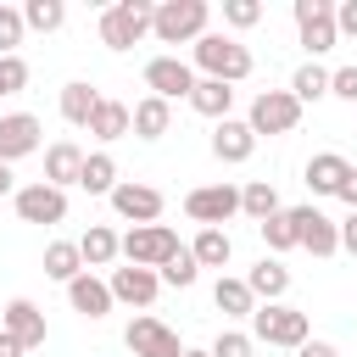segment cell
I'll return each instance as SVG.
<instances>
[{"mask_svg": "<svg viewBox=\"0 0 357 357\" xmlns=\"http://www.w3.org/2000/svg\"><path fill=\"white\" fill-rule=\"evenodd\" d=\"M184 357H212V351H190V346H184Z\"/></svg>", "mask_w": 357, "mask_h": 357, "instance_id": "7dc6e473", "label": "cell"}, {"mask_svg": "<svg viewBox=\"0 0 357 357\" xmlns=\"http://www.w3.org/2000/svg\"><path fill=\"white\" fill-rule=\"evenodd\" d=\"M195 67L218 84H240V78H251V50L229 33H201L195 39Z\"/></svg>", "mask_w": 357, "mask_h": 357, "instance_id": "6da1fadb", "label": "cell"}, {"mask_svg": "<svg viewBox=\"0 0 357 357\" xmlns=\"http://www.w3.org/2000/svg\"><path fill=\"white\" fill-rule=\"evenodd\" d=\"M251 340H268V346H290V351H296L301 340H312V335H307V312L268 301V307L251 312Z\"/></svg>", "mask_w": 357, "mask_h": 357, "instance_id": "5b68a950", "label": "cell"}, {"mask_svg": "<svg viewBox=\"0 0 357 357\" xmlns=\"http://www.w3.org/2000/svg\"><path fill=\"white\" fill-rule=\"evenodd\" d=\"M190 257H195V268H223V262L234 257V240H229L223 229H201L195 245H190Z\"/></svg>", "mask_w": 357, "mask_h": 357, "instance_id": "f1b7e54d", "label": "cell"}, {"mask_svg": "<svg viewBox=\"0 0 357 357\" xmlns=\"http://www.w3.org/2000/svg\"><path fill=\"white\" fill-rule=\"evenodd\" d=\"M329 95H340V100L357 106V67H335L329 73Z\"/></svg>", "mask_w": 357, "mask_h": 357, "instance_id": "ab89813d", "label": "cell"}, {"mask_svg": "<svg viewBox=\"0 0 357 357\" xmlns=\"http://www.w3.org/2000/svg\"><path fill=\"white\" fill-rule=\"evenodd\" d=\"M335 33H357V0H340L335 6Z\"/></svg>", "mask_w": 357, "mask_h": 357, "instance_id": "60d3db41", "label": "cell"}, {"mask_svg": "<svg viewBox=\"0 0 357 357\" xmlns=\"http://www.w3.org/2000/svg\"><path fill=\"white\" fill-rule=\"evenodd\" d=\"M167 123H173V106H167V100H156V95H145L139 106H128V128H134L139 139H162V134H167Z\"/></svg>", "mask_w": 357, "mask_h": 357, "instance_id": "ffe728a7", "label": "cell"}, {"mask_svg": "<svg viewBox=\"0 0 357 357\" xmlns=\"http://www.w3.org/2000/svg\"><path fill=\"white\" fill-rule=\"evenodd\" d=\"M245 290H251V296H262V301H279V296L290 290V268H284L279 257H262V262L245 273Z\"/></svg>", "mask_w": 357, "mask_h": 357, "instance_id": "7402d4cb", "label": "cell"}, {"mask_svg": "<svg viewBox=\"0 0 357 357\" xmlns=\"http://www.w3.org/2000/svg\"><path fill=\"white\" fill-rule=\"evenodd\" d=\"M145 84H151V95L156 100H190V89H195V67L190 61H178V56H156V61H145Z\"/></svg>", "mask_w": 357, "mask_h": 357, "instance_id": "30bf717a", "label": "cell"}, {"mask_svg": "<svg viewBox=\"0 0 357 357\" xmlns=\"http://www.w3.org/2000/svg\"><path fill=\"white\" fill-rule=\"evenodd\" d=\"M184 212L201 223V229H223L234 212H240V190L234 184H201L184 195Z\"/></svg>", "mask_w": 357, "mask_h": 357, "instance_id": "52a82bcc", "label": "cell"}, {"mask_svg": "<svg viewBox=\"0 0 357 357\" xmlns=\"http://www.w3.org/2000/svg\"><path fill=\"white\" fill-rule=\"evenodd\" d=\"M290 218H296L301 251H312V257H335L340 251V223L335 218H324L318 206H290Z\"/></svg>", "mask_w": 357, "mask_h": 357, "instance_id": "4fadbf2b", "label": "cell"}, {"mask_svg": "<svg viewBox=\"0 0 357 357\" xmlns=\"http://www.w3.org/2000/svg\"><path fill=\"white\" fill-rule=\"evenodd\" d=\"M106 290H112V301H123V307H139V312H145V307L156 301L162 279H156V268H112Z\"/></svg>", "mask_w": 357, "mask_h": 357, "instance_id": "9a60e30c", "label": "cell"}, {"mask_svg": "<svg viewBox=\"0 0 357 357\" xmlns=\"http://www.w3.org/2000/svg\"><path fill=\"white\" fill-rule=\"evenodd\" d=\"M223 22L229 28H257L262 22V6L257 0H223Z\"/></svg>", "mask_w": 357, "mask_h": 357, "instance_id": "8d00e7d4", "label": "cell"}, {"mask_svg": "<svg viewBox=\"0 0 357 357\" xmlns=\"http://www.w3.org/2000/svg\"><path fill=\"white\" fill-rule=\"evenodd\" d=\"M45 273H50V279H61V284H73V279L84 273L78 240H50V245H45Z\"/></svg>", "mask_w": 357, "mask_h": 357, "instance_id": "d4e9b609", "label": "cell"}, {"mask_svg": "<svg viewBox=\"0 0 357 357\" xmlns=\"http://www.w3.org/2000/svg\"><path fill=\"white\" fill-rule=\"evenodd\" d=\"M78 173H84V151H78L73 139H56V145L45 151V184L67 190V184H78Z\"/></svg>", "mask_w": 357, "mask_h": 357, "instance_id": "ac0fdd59", "label": "cell"}, {"mask_svg": "<svg viewBox=\"0 0 357 357\" xmlns=\"http://www.w3.org/2000/svg\"><path fill=\"white\" fill-rule=\"evenodd\" d=\"M257 229H262V240H268V251H273V257H279V251H296V245H301V240H296V218H290L284 206H279L273 218H262Z\"/></svg>", "mask_w": 357, "mask_h": 357, "instance_id": "1f68e13d", "label": "cell"}, {"mask_svg": "<svg viewBox=\"0 0 357 357\" xmlns=\"http://www.w3.org/2000/svg\"><path fill=\"white\" fill-rule=\"evenodd\" d=\"M240 212H245V218H257V223H262V218H273V212H279V190H273L268 178H251V184L240 190Z\"/></svg>", "mask_w": 357, "mask_h": 357, "instance_id": "4dcf8cb0", "label": "cell"}, {"mask_svg": "<svg viewBox=\"0 0 357 357\" xmlns=\"http://www.w3.org/2000/svg\"><path fill=\"white\" fill-rule=\"evenodd\" d=\"M89 134H95V139H123V134H128V106L100 95V106L89 112Z\"/></svg>", "mask_w": 357, "mask_h": 357, "instance_id": "4316f807", "label": "cell"}, {"mask_svg": "<svg viewBox=\"0 0 357 357\" xmlns=\"http://www.w3.org/2000/svg\"><path fill=\"white\" fill-rule=\"evenodd\" d=\"M340 251H351V257H357V212L340 223Z\"/></svg>", "mask_w": 357, "mask_h": 357, "instance_id": "ee69618b", "label": "cell"}, {"mask_svg": "<svg viewBox=\"0 0 357 357\" xmlns=\"http://www.w3.org/2000/svg\"><path fill=\"white\" fill-rule=\"evenodd\" d=\"M162 190H151V184H134V178H117V190H112V212L117 218H128L134 229L139 223H156L162 218Z\"/></svg>", "mask_w": 357, "mask_h": 357, "instance_id": "7c38bea8", "label": "cell"}, {"mask_svg": "<svg viewBox=\"0 0 357 357\" xmlns=\"http://www.w3.org/2000/svg\"><path fill=\"white\" fill-rule=\"evenodd\" d=\"M346 167H351V162H346L340 151H318V156L307 162V190H312V195H335L340 178H346Z\"/></svg>", "mask_w": 357, "mask_h": 357, "instance_id": "44dd1931", "label": "cell"}, {"mask_svg": "<svg viewBox=\"0 0 357 357\" xmlns=\"http://www.w3.org/2000/svg\"><path fill=\"white\" fill-rule=\"evenodd\" d=\"M290 95L307 106V100H324L329 95V73L318 67V61H307V67H296V78H290Z\"/></svg>", "mask_w": 357, "mask_h": 357, "instance_id": "836d02e7", "label": "cell"}, {"mask_svg": "<svg viewBox=\"0 0 357 357\" xmlns=\"http://www.w3.org/2000/svg\"><path fill=\"white\" fill-rule=\"evenodd\" d=\"M335 195H340V201L357 212V167H346V178H340V190H335Z\"/></svg>", "mask_w": 357, "mask_h": 357, "instance_id": "b9f144b4", "label": "cell"}, {"mask_svg": "<svg viewBox=\"0 0 357 357\" xmlns=\"http://www.w3.org/2000/svg\"><path fill=\"white\" fill-rule=\"evenodd\" d=\"M173 251H178V234L167 223H139L117 240V257H128V268H162Z\"/></svg>", "mask_w": 357, "mask_h": 357, "instance_id": "277c9868", "label": "cell"}, {"mask_svg": "<svg viewBox=\"0 0 357 357\" xmlns=\"http://www.w3.org/2000/svg\"><path fill=\"white\" fill-rule=\"evenodd\" d=\"M78 190H89V195H112V190H117V162H112L106 151H95V156H84V173H78Z\"/></svg>", "mask_w": 357, "mask_h": 357, "instance_id": "83f0119b", "label": "cell"}, {"mask_svg": "<svg viewBox=\"0 0 357 357\" xmlns=\"http://www.w3.org/2000/svg\"><path fill=\"white\" fill-rule=\"evenodd\" d=\"M22 84H28V61H22V56H0V100L17 95Z\"/></svg>", "mask_w": 357, "mask_h": 357, "instance_id": "f35d334b", "label": "cell"}, {"mask_svg": "<svg viewBox=\"0 0 357 357\" xmlns=\"http://www.w3.org/2000/svg\"><path fill=\"white\" fill-rule=\"evenodd\" d=\"M151 0H117L100 11V45L106 50H134L145 33H151Z\"/></svg>", "mask_w": 357, "mask_h": 357, "instance_id": "3957f363", "label": "cell"}, {"mask_svg": "<svg viewBox=\"0 0 357 357\" xmlns=\"http://www.w3.org/2000/svg\"><path fill=\"white\" fill-rule=\"evenodd\" d=\"M206 0H162L156 11H151V33L162 39V45H195L201 33H206Z\"/></svg>", "mask_w": 357, "mask_h": 357, "instance_id": "7a4b0ae2", "label": "cell"}, {"mask_svg": "<svg viewBox=\"0 0 357 357\" xmlns=\"http://www.w3.org/2000/svg\"><path fill=\"white\" fill-rule=\"evenodd\" d=\"M100 106V95L89 89V84H67L61 89V117L73 123V128H89V112Z\"/></svg>", "mask_w": 357, "mask_h": 357, "instance_id": "f546056e", "label": "cell"}, {"mask_svg": "<svg viewBox=\"0 0 357 357\" xmlns=\"http://www.w3.org/2000/svg\"><path fill=\"white\" fill-rule=\"evenodd\" d=\"M0 357H22V346H17V340H11L6 329H0Z\"/></svg>", "mask_w": 357, "mask_h": 357, "instance_id": "f6af8a7d", "label": "cell"}, {"mask_svg": "<svg viewBox=\"0 0 357 357\" xmlns=\"http://www.w3.org/2000/svg\"><path fill=\"white\" fill-rule=\"evenodd\" d=\"M212 301H218V312H229V318H251V312H257V296L245 290V279H229V273L212 284Z\"/></svg>", "mask_w": 357, "mask_h": 357, "instance_id": "484cf974", "label": "cell"}, {"mask_svg": "<svg viewBox=\"0 0 357 357\" xmlns=\"http://www.w3.org/2000/svg\"><path fill=\"white\" fill-rule=\"evenodd\" d=\"M61 22H67V6H61V0H28V6H22V28L56 33Z\"/></svg>", "mask_w": 357, "mask_h": 357, "instance_id": "d6a6232c", "label": "cell"}, {"mask_svg": "<svg viewBox=\"0 0 357 357\" xmlns=\"http://www.w3.org/2000/svg\"><path fill=\"white\" fill-rule=\"evenodd\" d=\"M17 45H22V11L0 6V56H17Z\"/></svg>", "mask_w": 357, "mask_h": 357, "instance_id": "d590c367", "label": "cell"}, {"mask_svg": "<svg viewBox=\"0 0 357 357\" xmlns=\"http://www.w3.org/2000/svg\"><path fill=\"white\" fill-rule=\"evenodd\" d=\"M6 335L22 346V351H33V346H45V312L28 301V296H17V301H6Z\"/></svg>", "mask_w": 357, "mask_h": 357, "instance_id": "2e32d148", "label": "cell"}, {"mask_svg": "<svg viewBox=\"0 0 357 357\" xmlns=\"http://www.w3.org/2000/svg\"><path fill=\"white\" fill-rule=\"evenodd\" d=\"M301 123V100L290 95V89H262L257 100H251V117H245V128L262 139V134H290Z\"/></svg>", "mask_w": 357, "mask_h": 357, "instance_id": "8992f818", "label": "cell"}, {"mask_svg": "<svg viewBox=\"0 0 357 357\" xmlns=\"http://www.w3.org/2000/svg\"><path fill=\"white\" fill-rule=\"evenodd\" d=\"M251 151H257V134H251L245 123L223 117V123L212 128V156H218V162H251Z\"/></svg>", "mask_w": 357, "mask_h": 357, "instance_id": "e0dca14e", "label": "cell"}, {"mask_svg": "<svg viewBox=\"0 0 357 357\" xmlns=\"http://www.w3.org/2000/svg\"><path fill=\"white\" fill-rule=\"evenodd\" d=\"M195 273H201V268H195L190 245H178V251H173V257L156 268V279H162V284H178V290H190V284H195Z\"/></svg>", "mask_w": 357, "mask_h": 357, "instance_id": "e575fe53", "label": "cell"}, {"mask_svg": "<svg viewBox=\"0 0 357 357\" xmlns=\"http://www.w3.org/2000/svg\"><path fill=\"white\" fill-rule=\"evenodd\" d=\"M190 106H195L201 117L223 123V117H229V106H234V89H229V84H218V78H195V89H190Z\"/></svg>", "mask_w": 357, "mask_h": 357, "instance_id": "603a6c76", "label": "cell"}, {"mask_svg": "<svg viewBox=\"0 0 357 357\" xmlns=\"http://www.w3.org/2000/svg\"><path fill=\"white\" fill-rule=\"evenodd\" d=\"M11 201H17V218H22V223H61V218H67V190H56V184H45V178H39V184H22Z\"/></svg>", "mask_w": 357, "mask_h": 357, "instance_id": "8fae6325", "label": "cell"}, {"mask_svg": "<svg viewBox=\"0 0 357 357\" xmlns=\"http://www.w3.org/2000/svg\"><path fill=\"white\" fill-rule=\"evenodd\" d=\"M67 301H73V312H84V318H106V312H112V290H106V279H95V273H78V279L67 284Z\"/></svg>", "mask_w": 357, "mask_h": 357, "instance_id": "d6986e66", "label": "cell"}, {"mask_svg": "<svg viewBox=\"0 0 357 357\" xmlns=\"http://www.w3.org/2000/svg\"><path fill=\"white\" fill-rule=\"evenodd\" d=\"M78 257H84V273H89V268H106V262H117V234H112L106 223H89V234L78 240Z\"/></svg>", "mask_w": 357, "mask_h": 357, "instance_id": "cb8c5ba5", "label": "cell"}, {"mask_svg": "<svg viewBox=\"0 0 357 357\" xmlns=\"http://www.w3.org/2000/svg\"><path fill=\"white\" fill-rule=\"evenodd\" d=\"M251 351H257V340L240 335V329H223V335L212 340V357H251Z\"/></svg>", "mask_w": 357, "mask_h": 357, "instance_id": "74e56055", "label": "cell"}, {"mask_svg": "<svg viewBox=\"0 0 357 357\" xmlns=\"http://www.w3.org/2000/svg\"><path fill=\"white\" fill-rule=\"evenodd\" d=\"M39 145H45V128H39L33 112H6V117H0V162H6V167L22 162V156H33Z\"/></svg>", "mask_w": 357, "mask_h": 357, "instance_id": "ba28073f", "label": "cell"}, {"mask_svg": "<svg viewBox=\"0 0 357 357\" xmlns=\"http://www.w3.org/2000/svg\"><path fill=\"white\" fill-rule=\"evenodd\" d=\"M296 357H340V351H335L329 340H301V346H296Z\"/></svg>", "mask_w": 357, "mask_h": 357, "instance_id": "7bdbcfd3", "label": "cell"}, {"mask_svg": "<svg viewBox=\"0 0 357 357\" xmlns=\"http://www.w3.org/2000/svg\"><path fill=\"white\" fill-rule=\"evenodd\" d=\"M123 340H128L134 357H184V340H178L162 318H134Z\"/></svg>", "mask_w": 357, "mask_h": 357, "instance_id": "5bb4252c", "label": "cell"}, {"mask_svg": "<svg viewBox=\"0 0 357 357\" xmlns=\"http://www.w3.org/2000/svg\"><path fill=\"white\" fill-rule=\"evenodd\" d=\"M296 28H301V45L312 50V56H324V50H335V6L329 0H296Z\"/></svg>", "mask_w": 357, "mask_h": 357, "instance_id": "9c48e42d", "label": "cell"}, {"mask_svg": "<svg viewBox=\"0 0 357 357\" xmlns=\"http://www.w3.org/2000/svg\"><path fill=\"white\" fill-rule=\"evenodd\" d=\"M11 190H17V184H11V167L0 162V195H11Z\"/></svg>", "mask_w": 357, "mask_h": 357, "instance_id": "bcb514c9", "label": "cell"}]
</instances>
